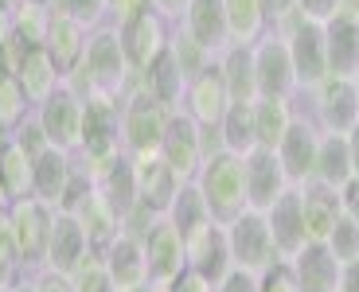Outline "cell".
Masks as SVG:
<instances>
[{"mask_svg": "<svg viewBox=\"0 0 359 292\" xmlns=\"http://www.w3.org/2000/svg\"><path fill=\"white\" fill-rule=\"evenodd\" d=\"M133 71L126 62V51H121V39H117V27L114 24H102L90 32V43H86V59L82 67L67 78V86L74 90L79 97H86L90 90H106V94H121L133 86Z\"/></svg>", "mask_w": 359, "mask_h": 292, "instance_id": "6da1fadb", "label": "cell"}, {"mask_svg": "<svg viewBox=\"0 0 359 292\" xmlns=\"http://www.w3.org/2000/svg\"><path fill=\"white\" fill-rule=\"evenodd\" d=\"M196 187L203 195L211 222H219V226H231L238 214L250 211V203H246V168L243 156H234V152H219V156L203 160Z\"/></svg>", "mask_w": 359, "mask_h": 292, "instance_id": "7a4b0ae2", "label": "cell"}, {"mask_svg": "<svg viewBox=\"0 0 359 292\" xmlns=\"http://www.w3.org/2000/svg\"><path fill=\"white\" fill-rule=\"evenodd\" d=\"M289 102H293V113L309 117L320 133L348 137L359 125V97H355L351 78H324L313 90H297Z\"/></svg>", "mask_w": 359, "mask_h": 292, "instance_id": "3957f363", "label": "cell"}, {"mask_svg": "<svg viewBox=\"0 0 359 292\" xmlns=\"http://www.w3.org/2000/svg\"><path fill=\"white\" fill-rule=\"evenodd\" d=\"M121 152V94L90 90L82 97V141L74 156L94 164Z\"/></svg>", "mask_w": 359, "mask_h": 292, "instance_id": "277c9868", "label": "cell"}, {"mask_svg": "<svg viewBox=\"0 0 359 292\" xmlns=\"http://www.w3.org/2000/svg\"><path fill=\"white\" fill-rule=\"evenodd\" d=\"M164 125H168V109L156 106L153 97L133 82V86L126 90V97H121V152H126V156L161 152Z\"/></svg>", "mask_w": 359, "mask_h": 292, "instance_id": "5b68a950", "label": "cell"}, {"mask_svg": "<svg viewBox=\"0 0 359 292\" xmlns=\"http://www.w3.org/2000/svg\"><path fill=\"white\" fill-rule=\"evenodd\" d=\"M51 218L55 211L39 199H20L8 211V226L16 238V257H20V273H39L47 261V242H51Z\"/></svg>", "mask_w": 359, "mask_h": 292, "instance_id": "8992f818", "label": "cell"}, {"mask_svg": "<svg viewBox=\"0 0 359 292\" xmlns=\"http://www.w3.org/2000/svg\"><path fill=\"white\" fill-rule=\"evenodd\" d=\"M293 59L297 90H313L328 78V51H324V24H313L305 16H293L285 27H278Z\"/></svg>", "mask_w": 359, "mask_h": 292, "instance_id": "52a82bcc", "label": "cell"}, {"mask_svg": "<svg viewBox=\"0 0 359 292\" xmlns=\"http://www.w3.org/2000/svg\"><path fill=\"white\" fill-rule=\"evenodd\" d=\"M226 246H231V261L234 269H243L250 277H262L269 265H278V246L269 238L266 214L262 211H246L226 226Z\"/></svg>", "mask_w": 359, "mask_h": 292, "instance_id": "ba28073f", "label": "cell"}, {"mask_svg": "<svg viewBox=\"0 0 359 292\" xmlns=\"http://www.w3.org/2000/svg\"><path fill=\"white\" fill-rule=\"evenodd\" d=\"M172 27L176 24H168L161 12H144V16H137V20L117 27V39H121V51H126V62H129V71H133V78H141V74L168 51Z\"/></svg>", "mask_w": 359, "mask_h": 292, "instance_id": "9c48e42d", "label": "cell"}, {"mask_svg": "<svg viewBox=\"0 0 359 292\" xmlns=\"http://www.w3.org/2000/svg\"><path fill=\"white\" fill-rule=\"evenodd\" d=\"M184 261H188L191 273H199L203 281L219 284L234 273V261H231V246H226V226L207 218L199 230H191L184 238Z\"/></svg>", "mask_w": 359, "mask_h": 292, "instance_id": "30bf717a", "label": "cell"}, {"mask_svg": "<svg viewBox=\"0 0 359 292\" xmlns=\"http://www.w3.org/2000/svg\"><path fill=\"white\" fill-rule=\"evenodd\" d=\"M82 168H86L90 183H94V191L106 199L109 207L117 211V218L126 222V214L133 211L141 199H137V176H133V156H126V152H114V156L106 160H94V164H86V160H79Z\"/></svg>", "mask_w": 359, "mask_h": 292, "instance_id": "8fae6325", "label": "cell"}, {"mask_svg": "<svg viewBox=\"0 0 359 292\" xmlns=\"http://www.w3.org/2000/svg\"><path fill=\"white\" fill-rule=\"evenodd\" d=\"M161 156H164V164L180 176V183H196L199 168H203V144H199V125L191 121L184 109H172L168 113Z\"/></svg>", "mask_w": 359, "mask_h": 292, "instance_id": "7c38bea8", "label": "cell"}, {"mask_svg": "<svg viewBox=\"0 0 359 292\" xmlns=\"http://www.w3.org/2000/svg\"><path fill=\"white\" fill-rule=\"evenodd\" d=\"M36 117H39V125H43L51 148L79 152V141H82V97L74 94L67 82L47 97L43 106H36Z\"/></svg>", "mask_w": 359, "mask_h": 292, "instance_id": "4fadbf2b", "label": "cell"}, {"mask_svg": "<svg viewBox=\"0 0 359 292\" xmlns=\"http://www.w3.org/2000/svg\"><path fill=\"white\" fill-rule=\"evenodd\" d=\"M254 74H258V97H293L297 94L293 59H289V47L278 32H266L254 43Z\"/></svg>", "mask_w": 359, "mask_h": 292, "instance_id": "5bb4252c", "label": "cell"}, {"mask_svg": "<svg viewBox=\"0 0 359 292\" xmlns=\"http://www.w3.org/2000/svg\"><path fill=\"white\" fill-rule=\"evenodd\" d=\"M180 109H184L199 129H219V125H223L226 109H231V94H226L219 59L211 62L203 74H196V78L188 82V90H184V106Z\"/></svg>", "mask_w": 359, "mask_h": 292, "instance_id": "9a60e30c", "label": "cell"}, {"mask_svg": "<svg viewBox=\"0 0 359 292\" xmlns=\"http://www.w3.org/2000/svg\"><path fill=\"white\" fill-rule=\"evenodd\" d=\"M243 168H246V203H250V211H269L285 191H293L278 152L254 148L250 156H243Z\"/></svg>", "mask_w": 359, "mask_h": 292, "instance_id": "2e32d148", "label": "cell"}, {"mask_svg": "<svg viewBox=\"0 0 359 292\" xmlns=\"http://www.w3.org/2000/svg\"><path fill=\"white\" fill-rule=\"evenodd\" d=\"M141 242H144V261H149V281L172 284L188 269V261H184V238L176 234V226L168 218H156Z\"/></svg>", "mask_w": 359, "mask_h": 292, "instance_id": "e0dca14e", "label": "cell"}, {"mask_svg": "<svg viewBox=\"0 0 359 292\" xmlns=\"http://www.w3.org/2000/svg\"><path fill=\"white\" fill-rule=\"evenodd\" d=\"M133 176H137V199L153 214H168L172 199L180 195V176L164 164L161 152H149V156H133Z\"/></svg>", "mask_w": 359, "mask_h": 292, "instance_id": "ac0fdd59", "label": "cell"}, {"mask_svg": "<svg viewBox=\"0 0 359 292\" xmlns=\"http://www.w3.org/2000/svg\"><path fill=\"white\" fill-rule=\"evenodd\" d=\"M316 144H320V129L309 117H297L293 129L285 133V141L278 144V160L293 187L309 183L316 176Z\"/></svg>", "mask_w": 359, "mask_h": 292, "instance_id": "d6986e66", "label": "cell"}, {"mask_svg": "<svg viewBox=\"0 0 359 292\" xmlns=\"http://www.w3.org/2000/svg\"><path fill=\"white\" fill-rule=\"evenodd\" d=\"M297 199H301V218H305V234L309 242H324L336 230V222L344 218L340 207V191L320 179H309V183L297 187Z\"/></svg>", "mask_w": 359, "mask_h": 292, "instance_id": "ffe728a7", "label": "cell"}, {"mask_svg": "<svg viewBox=\"0 0 359 292\" xmlns=\"http://www.w3.org/2000/svg\"><path fill=\"white\" fill-rule=\"evenodd\" d=\"M86 43H90V27H82L79 20L63 16V12L51 8V32H47V59L55 62V71L63 74V78H71L74 71L82 67V59H86Z\"/></svg>", "mask_w": 359, "mask_h": 292, "instance_id": "44dd1931", "label": "cell"}, {"mask_svg": "<svg viewBox=\"0 0 359 292\" xmlns=\"http://www.w3.org/2000/svg\"><path fill=\"white\" fill-rule=\"evenodd\" d=\"M266 214V226H269V238L278 246V257L281 261H293L301 249L309 246V234H305V218H301V199H297V187L285 191L278 203L269 207Z\"/></svg>", "mask_w": 359, "mask_h": 292, "instance_id": "7402d4cb", "label": "cell"}, {"mask_svg": "<svg viewBox=\"0 0 359 292\" xmlns=\"http://www.w3.org/2000/svg\"><path fill=\"white\" fill-rule=\"evenodd\" d=\"M176 27H184L191 39H196L203 51H211L219 59V55L231 47V36H226V8L223 0H191L188 12H184V20H180Z\"/></svg>", "mask_w": 359, "mask_h": 292, "instance_id": "603a6c76", "label": "cell"}, {"mask_svg": "<svg viewBox=\"0 0 359 292\" xmlns=\"http://www.w3.org/2000/svg\"><path fill=\"white\" fill-rule=\"evenodd\" d=\"M102 261L109 269V281L117 284V292L137 288V284H149V261H144V242L133 234H117L106 249H102Z\"/></svg>", "mask_w": 359, "mask_h": 292, "instance_id": "cb8c5ba5", "label": "cell"}, {"mask_svg": "<svg viewBox=\"0 0 359 292\" xmlns=\"http://www.w3.org/2000/svg\"><path fill=\"white\" fill-rule=\"evenodd\" d=\"M86 253H90V242H86V234H82L79 218H74V214H59V211H55V218H51V242H47V261H43V269L71 277L74 265H79Z\"/></svg>", "mask_w": 359, "mask_h": 292, "instance_id": "d4e9b609", "label": "cell"}, {"mask_svg": "<svg viewBox=\"0 0 359 292\" xmlns=\"http://www.w3.org/2000/svg\"><path fill=\"white\" fill-rule=\"evenodd\" d=\"M71 176H74V152H63V148L39 152L32 160V199H39V203H47L55 211Z\"/></svg>", "mask_w": 359, "mask_h": 292, "instance_id": "484cf974", "label": "cell"}, {"mask_svg": "<svg viewBox=\"0 0 359 292\" xmlns=\"http://www.w3.org/2000/svg\"><path fill=\"white\" fill-rule=\"evenodd\" d=\"M324 51H328V78H355L359 74V20L332 16L324 24Z\"/></svg>", "mask_w": 359, "mask_h": 292, "instance_id": "4316f807", "label": "cell"}, {"mask_svg": "<svg viewBox=\"0 0 359 292\" xmlns=\"http://www.w3.org/2000/svg\"><path fill=\"white\" fill-rule=\"evenodd\" d=\"M289 265L297 273L301 292H340V269L344 265L332 257V249L324 246V242H309Z\"/></svg>", "mask_w": 359, "mask_h": 292, "instance_id": "83f0119b", "label": "cell"}, {"mask_svg": "<svg viewBox=\"0 0 359 292\" xmlns=\"http://www.w3.org/2000/svg\"><path fill=\"white\" fill-rule=\"evenodd\" d=\"M137 86L144 90V94L153 97L156 106H164L172 113V109H180L184 106V90H188V78L180 74V67H176V59H172L168 51L161 55V59L149 67V71L137 78Z\"/></svg>", "mask_w": 359, "mask_h": 292, "instance_id": "f1b7e54d", "label": "cell"}, {"mask_svg": "<svg viewBox=\"0 0 359 292\" xmlns=\"http://www.w3.org/2000/svg\"><path fill=\"white\" fill-rule=\"evenodd\" d=\"M16 82L24 86V94H27V102H32V106H43L47 97L63 86L67 78L55 71V62L47 59L43 47H36V51H27L24 59L16 62Z\"/></svg>", "mask_w": 359, "mask_h": 292, "instance_id": "f546056e", "label": "cell"}, {"mask_svg": "<svg viewBox=\"0 0 359 292\" xmlns=\"http://www.w3.org/2000/svg\"><path fill=\"white\" fill-rule=\"evenodd\" d=\"M219 71H223L226 94L231 102H258V74H254V47L231 43L219 55Z\"/></svg>", "mask_w": 359, "mask_h": 292, "instance_id": "4dcf8cb0", "label": "cell"}, {"mask_svg": "<svg viewBox=\"0 0 359 292\" xmlns=\"http://www.w3.org/2000/svg\"><path fill=\"white\" fill-rule=\"evenodd\" d=\"M297 113L289 97H258L254 102V133H258V148L278 152V144L285 141V133L293 129Z\"/></svg>", "mask_w": 359, "mask_h": 292, "instance_id": "1f68e13d", "label": "cell"}, {"mask_svg": "<svg viewBox=\"0 0 359 292\" xmlns=\"http://www.w3.org/2000/svg\"><path fill=\"white\" fill-rule=\"evenodd\" d=\"M74 218H79V226H82V234H86V242H90L94 253H102V249L121 234V218H117V211L102 199L98 191L86 195V203L74 211Z\"/></svg>", "mask_w": 359, "mask_h": 292, "instance_id": "d6a6232c", "label": "cell"}, {"mask_svg": "<svg viewBox=\"0 0 359 292\" xmlns=\"http://www.w3.org/2000/svg\"><path fill=\"white\" fill-rule=\"evenodd\" d=\"M351 176H355V168H351L348 137L320 133V144H316V176L313 179H320V183H328V187H336V191H340Z\"/></svg>", "mask_w": 359, "mask_h": 292, "instance_id": "836d02e7", "label": "cell"}, {"mask_svg": "<svg viewBox=\"0 0 359 292\" xmlns=\"http://www.w3.org/2000/svg\"><path fill=\"white\" fill-rule=\"evenodd\" d=\"M223 8H226V36H231V43L254 47L269 32L262 0H223Z\"/></svg>", "mask_w": 359, "mask_h": 292, "instance_id": "e575fe53", "label": "cell"}, {"mask_svg": "<svg viewBox=\"0 0 359 292\" xmlns=\"http://www.w3.org/2000/svg\"><path fill=\"white\" fill-rule=\"evenodd\" d=\"M219 141H223V152H234V156H250V152L258 148L254 102H231L223 125H219Z\"/></svg>", "mask_w": 359, "mask_h": 292, "instance_id": "d590c367", "label": "cell"}, {"mask_svg": "<svg viewBox=\"0 0 359 292\" xmlns=\"http://www.w3.org/2000/svg\"><path fill=\"white\" fill-rule=\"evenodd\" d=\"M0 183L12 199H32V156L12 137H0Z\"/></svg>", "mask_w": 359, "mask_h": 292, "instance_id": "8d00e7d4", "label": "cell"}, {"mask_svg": "<svg viewBox=\"0 0 359 292\" xmlns=\"http://www.w3.org/2000/svg\"><path fill=\"white\" fill-rule=\"evenodd\" d=\"M164 218L176 226L180 238H188V234L199 230L211 214H207V203H203V195H199V187L196 183H184V187H180V195L172 199V207H168V214H164Z\"/></svg>", "mask_w": 359, "mask_h": 292, "instance_id": "74e56055", "label": "cell"}, {"mask_svg": "<svg viewBox=\"0 0 359 292\" xmlns=\"http://www.w3.org/2000/svg\"><path fill=\"white\" fill-rule=\"evenodd\" d=\"M32 113H36V106L27 102L24 86L16 82V74L0 82V137H12Z\"/></svg>", "mask_w": 359, "mask_h": 292, "instance_id": "f35d334b", "label": "cell"}, {"mask_svg": "<svg viewBox=\"0 0 359 292\" xmlns=\"http://www.w3.org/2000/svg\"><path fill=\"white\" fill-rule=\"evenodd\" d=\"M168 55L176 59V67H180V74L184 78H196V74H203L211 62H215V55L211 51H203V47L196 43V39L184 32V27H172V43H168Z\"/></svg>", "mask_w": 359, "mask_h": 292, "instance_id": "ab89813d", "label": "cell"}, {"mask_svg": "<svg viewBox=\"0 0 359 292\" xmlns=\"http://www.w3.org/2000/svg\"><path fill=\"white\" fill-rule=\"evenodd\" d=\"M71 288L74 292H117V284L109 281V269H106V261H102V253H94V249H90L79 265H74Z\"/></svg>", "mask_w": 359, "mask_h": 292, "instance_id": "60d3db41", "label": "cell"}, {"mask_svg": "<svg viewBox=\"0 0 359 292\" xmlns=\"http://www.w3.org/2000/svg\"><path fill=\"white\" fill-rule=\"evenodd\" d=\"M55 12H63V16L79 20L82 27H102L109 24V0H55Z\"/></svg>", "mask_w": 359, "mask_h": 292, "instance_id": "b9f144b4", "label": "cell"}, {"mask_svg": "<svg viewBox=\"0 0 359 292\" xmlns=\"http://www.w3.org/2000/svg\"><path fill=\"white\" fill-rule=\"evenodd\" d=\"M324 246L332 249V257L340 261V265H348V261H359V222L340 218V222H336V230L324 238Z\"/></svg>", "mask_w": 359, "mask_h": 292, "instance_id": "7bdbcfd3", "label": "cell"}, {"mask_svg": "<svg viewBox=\"0 0 359 292\" xmlns=\"http://www.w3.org/2000/svg\"><path fill=\"white\" fill-rule=\"evenodd\" d=\"M12 141H16L20 148H24L27 156H32V160H36L39 152H47V148H51V141H47V133H43V125H39V117H36V113L27 117V121L20 125L16 133H12Z\"/></svg>", "mask_w": 359, "mask_h": 292, "instance_id": "ee69618b", "label": "cell"}, {"mask_svg": "<svg viewBox=\"0 0 359 292\" xmlns=\"http://www.w3.org/2000/svg\"><path fill=\"white\" fill-rule=\"evenodd\" d=\"M258 292H301L293 265H289V261H278V265H269L266 273L258 277Z\"/></svg>", "mask_w": 359, "mask_h": 292, "instance_id": "f6af8a7d", "label": "cell"}, {"mask_svg": "<svg viewBox=\"0 0 359 292\" xmlns=\"http://www.w3.org/2000/svg\"><path fill=\"white\" fill-rule=\"evenodd\" d=\"M144 12H153V0H109V24L114 27L144 16Z\"/></svg>", "mask_w": 359, "mask_h": 292, "instance_id": "bcb514c9", "label": "cell"}, {"mask_svg": "<svg viewBox=\"0 0 359 292\" xmlns=\"http://www.w3.org/2000/svg\"><path fill=\"white\" fill-rule=\"evenodd\" d=\"M297 12L313 24H328L340 12V0H297Z\"/></svg>", "mask_w": 359, "mask_h": 292, "instance_id": "7dc6e473", "label": "cell"}, {"mask_svg": "<svg viewBox=\"0 0 359 292\" xmlns=\"http://www.w3.org/2000/svg\"><path fill=\"white\" fill-rule=\"evenodd\" d=\"M262 8H266L269 32H278V27H285L293 16H301V12H297V0H262Z\"/></svg>", "mask_w": 359, "mask_h": 292, "instance_id": "c3c4849f", "label": "cell"}, {"mask_svg": "<svg viewBox=\"0 0 359 292\" xmlns=\"http://www.w3.org/2000/svg\"><path fill=\"white\" fill-rule=\"evenodd\" d=\"M27 277H32V288H36V292H74L71 288V277L51 273V269H39V273H27Z\"/></svg>", "mask_w": 359, "mask_h": 292, "instance_id": "681fc988", "label": "cell"}, {"mask_svg": "<svg viewBox=\"0 0 359 292\" xmlns=\"http://www.w3.org/2000/svg\"><path fill=\"white\" fill-rule=\"evenodd\" d=\"M168 292H219L211 281H203L199 273H191V269H184V273L176 277V281L168 284Z\"/></svg>", "mask_w": 359, "mask_h": 292, "instance_id": "f907efd6", "label": "cell"}, {"mask_svg": "<svg viewBox=\"0 0 359 292\" xmlns=\"http://www.w3.org/2000/svg\"><path fill=\"white\" fill-rule=\"evenodd\" d=\"M340 207H344V218L359 222V176H351L348 183L340 187Z\"/></svg>", "mask_w": 359, "mask_h": 292, "instance_id": "816d5d0a", "label": "cell"}, {"mask_svg": "<svg viewBox=\"0 0 359 292\" xmlns=\"http://www.w3.org/2000/svg\"><path fill=\"white\" fill-rule=\"evenodd\" d=\"M219 292H258V277L243 273V269H234V273L219 284Z\"/></svg>", "mask_w": 359, "mask_h": 292, "instance_id": "f5cc1de1", "label": "cell"}, {"mask_svg": "<svg viewBox=\"0 0 359 292\" xmlns=\"http://www.w3.org/2000/svg\"><path fill=\"white\" fill-rule=\"evenodd\" d=\"M191 0H153V12H161L168 24H180L184 20V12H188Z\"/></svg>", "mask_w": 359, "mask_h": 292, "instance_id": "db71d44e", "label": "cell"}, {"mask_svg": "<svg viewBox=\"0 0 359 292\" xmlns=\"http://www.w3.org/2000/svg\"><path fill=\"white\" fill-rule=\"evenodd\" d=\"M340 292H359V261H348L340 269Z\"/></svg>", "mask_w": 359, "mask_h": 292, "instance_id": "11a10c76", "label": "cell"}, {"mask_svg": "<svg viewBox=\"0 0 359 292\" xmlns=\"http://www.w3.org/2000/svg\"><path fill=\"white\" fill-rule=\"evenodd\" d=\"M348 152H351V168H355V176H359V125L348 133Z\"/></svg>", "mask_w": 359, "mask_h": 292, "instance_id": "9f6ffc18", "label": "cell"}, {"mask_svg": "<svg viewBox=\"0 0 359 292\" xmlns=\"http://www.w3.org/2000/svg\"><path fill=\"white\" fill-rule=\"evenodd\" d=\"M12 39V12H0V47H8Z\"/></svg>", "mask_w": 359, "mask_h": 292, "instance_id": "6f0895ef", "label": "cell"}, {"mask_svg": "<svg viewBox=\"0 0 359 292\" xmlns=\"http://www.w3.org/2000/svg\"><path fill=\"white\" fill-rule=\"evenodd\" d=\"M126 292H168V284H156V281H149V284H137V288H126Z\"/></svg>", "mask_w": 359, "mask_h": 292, "instance_id": "680465c9", "label": "cell"}, {"mask_svg": "<svg viewBox=\"0 0 359 292\" xmlns=\"http://www.w3.org/2000/svg\"><path fill=\"white\" fill-rule=\"evenodd\" d=\"M8 292H36V288H32V277H20V281L16 284H12V288Z\"/></svg>", "mask_w": 359, "mask_h": 292, "instance_id": "91938a15", "label": "cell"}, {"mask_svg": "<svg viewBox=\"0 0 359 292\" xmlns=\"http://www.w3.org/2000/svg\"><path fill=\"white\" fill-rule=\"evenodd\" d=\"M20 8V0H0V12H16Z\"/></svg>", "mask_w": 359, "mask_h": 292, "instance_id": "94428289", "label": "cell"}, {"mask_svg": "<svg viewBox=\"0 0 359 292\" xmlns=\"http://www.w3.org/2000/svg\"><path fill=\"white\" fill-rule=\"evenodd\" d=\"M27 4H43V8H55V0H27Z\"/></svg>", "mask_w": 359, "mask_h": 292, "instance_id": "6125c7cd", "label": "cell"}, {"mask_svg": "<svg viewBox=\"0 0 359 292\" xmlns=\"http://www.w3.org/2000/svg\"><path fill=\"white\" fill-rule=\"evenodd\" d=\"M351 86H355V97H359V74H355V78H351Z\"/></svg>", "mask_w": 359, "mask_h": 292, "instance_id": "be15d7a7", "label": "cell"}, {"mask_svg": "<svg viewBox=\"0 0 359 292\" xmlns=\"http://www.w3.org/2000/svg\"><path fill=\"white\" fill-rule=\"evenodd\" d=\"M0 292H8V288H0Z\"/></svg>", "mask_w": 359, "mask_h": 292, "instance_id": "e7e4bbea", "label": "cell"}]
</instances>
